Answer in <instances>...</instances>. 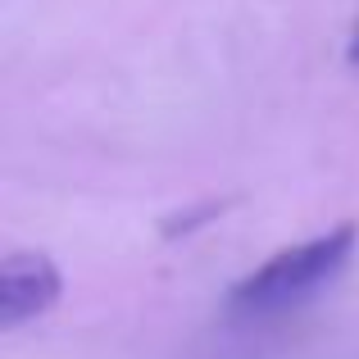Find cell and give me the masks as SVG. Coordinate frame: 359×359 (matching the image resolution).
<instances>
[{"label": "cell", "mask_w": 359, "mask_h": 359, "mask_svg": "<svg viewBox=\"0 0 359 359\" xmlns=\"http://www.w3.org/2000/svg\"><path fill=\"white\" fill-rule=\"evenodd\" d=\"M355 223H337L323 237H309L300 245H287L273 259H264L250 278H241L232 287V305L237 309H287L296 300H305L309 291H318L355 250Z\"/></svg>", "instance_id": "6da1fadb"}, {"label": "cell", "mask_w": 359, "mask_h": 359, "mask_svg": "<svg viewBox=\"0 0 359 359\" xmlns=\"http://www.w3.org/2000/svg\"><path fill=\"white\" fill-rule=\"evenodd\" d=\"M64 278L41 250H14L0 264V327H18L41 318L60 300Z\"/></svg>", "instance_id": "7a4b0ae2"}, {"label": "cell", "mask_w": 359, "mask_h": 359, "mask_svg": "<svg viewBox=\"0 0 359 359\" xmlns=\"http://www.w3.org/2000/svg\"><path fill=\"white\" fill-rule=\"evenodd\" d=\"M346 60L359 69V18H355V32H351V46H346Z\"/></svg>", "instance_id": "3957f363"}]
</instances>
